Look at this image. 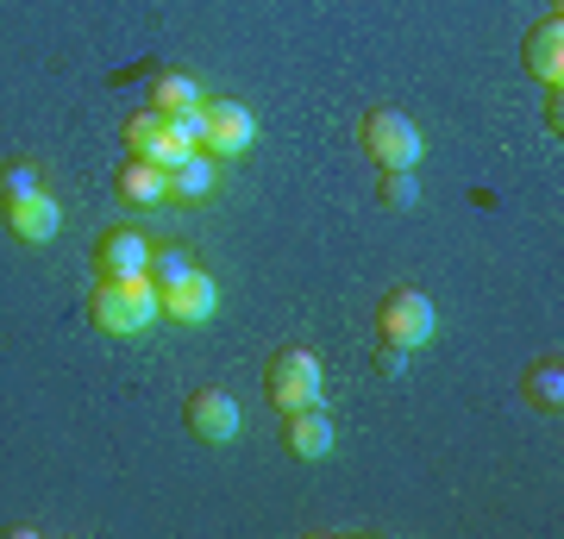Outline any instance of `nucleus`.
<instances>
[{"label": "nucleus", "mask_w": 564, "mask_h": 539, "mask_svg": "<svg viewBox=\"0 0 564 539\" xmlns=\"http://www.w3.org/2000/svg\"><path fill=\"white\" fill-rule=\"evenodd\" d=\"M383 207L389 214L421 207V176H414V170H383Z\"/></svg>", "instance_id": "f3484780"}, {"label": "nucleus", "mask_w": 564, "mask_h": 539, "mask_svg": "<svg viewBox=\"0 0 564 539\" xmlns=\"http://www.w3.org/2000/svg\"><path fill=\"white\" fill-rule=\"evenodd\" d=\"M151 114H202V88L182 69H158L151 76Z\"/></svg>", "instance_id": "2eb2a0df"}, {"label": "nucleus", "mask_w": 564, "mask_h": 539, "mask_svg": "<svg viewBox=\"0 0 564 539\" xmlns=\"http://www.w3.org/2000/svg\"><path fill=\"white\" fill-rule=\"evenodd\" d=\"M263 396L276 401V414H295V408H321L326 396V370L307 345H282L270 370H263Z\"/></svg>", "instance_id": "f03ea898"}, {"label": "nucleus", "mask_w": 564, "mask_h": 539, "mask_svg": "<svg viewBox=\"0 0 564 539\" xmlns=\"http://www.w3.org/2000/svg\"><path fill=\"white\" fill-rule=\"evenodd\" d=\"M95 326L113 339H132L151 320H163V295L151 289V277H126V282H95Z\"/></svg>", "instance_id": "f257e3e1"}, {"label": "nucleus", "mask_w": 564, "mask_h": 539, "mask_svg": "<svg viewBox=\"0 0 564 539\" xmlns=\"http://www.w3.org/2000/svg\"><path fill=\"white\" fill-rule=\"evenodd\" d=\"M433 326H440V314H433V301H426L421 289H389V295L377 301V333H383V345L414 352V345L433 339Z\"/></svg>", "instance_id": "20e7f679"}, {"label": "nucleus", "mask_w": 564, "mask_h": 539, "mask_svg": "<svg viewBox=\"0 0 564 539\" xmlns=\"http://www.w3.org/2000/svg\"><path fill=\"white\" fill-rule=\"evenodd\" d=\"M202 263H195V251L188 245H151V263H144V277H151V289H176L182 277H195Z\"/></svg>", "instance_id": "dca6fc26"}, {"label": "nucleus", "mask_w": 564, "mask_h": 539, "mask_svg": "<svg viewBox=\"0 0 564 539\" xmlns=\"http://www.w3.org/2000/svg\"><path fill=\"white\" fill-rule=\"evenodd\" d=\"M151 263V239L139 226H113L95 239V282H126V277H144Z\"/></svg>", "instance_id": "0eeeda50"}, {"label": "nucleus", "mask_w": 564, "mask_h": 539, "mask_svg": "<svg viewBox=\"0 0 564 539\" xmlns=\"http://www.w3.org/2000/svg\"><path fill=\"white\" fill-rule=\"evenodd\" d=\"M32 188H44L32 163H0V207H7V201H20V195H32Z\"/></svg>", "instance_id": "a211bd4d"}, {"label": "nucleus", "mask_w": 564, "mask_h": 539, "mask_svg": "<svg viewBox=\"0 0 564 539\" xmlns=\"http://www.w3.org/2000/svg\"><path fill=\"white\" fill-rule=\"evenodd\" d=\"M521 396H527V408H540V414H558V408H564V364H558V352H552V358H540L533 370H527Z\"/></svg>", "instance_id": "4468645a"}, {"label": "nucleus", "mask_w": 564, "mask_h": 539, "mask_svg": "<svg viewBox=\"0 0 564 539\" xmlns=\"http://www.w3.org/2000/svg\"><path fill=\"white\" fill-rule=\"evenodd\" d=\"M358 144L383 163V170H421V158H426L421 126L408 120V114H395V107H370L364 126H358Z\"/></svg>", "instance_id": "7ed1b4c3"}, {"label": "nucleus", "mask_w": 564, "mask_h": 539, "mask_svg": "<svg viewBox=\"0 0 564 539\" xmlns=\"http://www.w3.org/2000/svg\"><path fill=\"white\" fill-rule=\"evenodd\" d=\"M258 144V120L245 100H202V151L207 158H245Z\"/></svg>", "instance_id": "39448f33"}, {"label": "nucleus", "mask_w": 564, "mask_h": 539, "mask_svg": "<svg viewBox=\"0 0 564 539\" xmlns=\"http://www.w3.org/2000/svg\"><path fill=\"white\" fill-rule=\"evenodd\" d=\"M182 427H188L202 445H232L239 440V401L207 382V389H195V396L182 401Z\"/></svg>", "instance_id": "423d86ee"}, {"label": "nucleus", "mask_w": 564, "mask_h": 539, "mask_svg": "<svg viewBox=\"0 0 564 539\" xmlns=\"http://www.w3.org/2000/svg\"><path fill=\"white\" fill-rule=\"evenodd\" d=\"M214 182H220V170H214V158H182L176 170H170V201L176 207H202L207 195H214Z\"/></svg>", "instance_id": "ddd939ff"}, {"label": "nucleus", "mask_w": 564, "mask_h": 539, "mask_svg": "<svg viewBox=\"0 0 564 539\" xmlns=\"http://www.w3.org/2000/svg\"><path fill=\"white\" fill-rule=\"evenodd\" d=\"M521 69L540 82L545 95H558V82H564V20H558V13H552V20H540L533 32H527Z\"/></svg>", "instance_id": "1a4fd4ad"}, {"label": "nucleus", "mask_w": 564, "mask_h": 539, "mask_svg": "<svg viewBox=\"0 0 564 539\" xmlns=\"http://www.w3.org/2000/svg\"><path fill=\"white\" fill-rule=\"evenodd\" d=\"M377 377H383V382H402L408 377V352H402V345H383V352H377Z\"/></svg>", "instance_id": "6ab92c4d"}, {"label": "nucleus", "mask_w": 564, "mask_h": 539, "mask_svg": "<svg viewBox=\"0 0 564 539\" xmlns=\"http://www.w3.org/2000/svg\"><path fill=\"white\" fill-rule=\"evenodd\" d=\"M220 314V282L195 270V277H182L176 289H163V320H176V326H207V320Z\"/></svg>", "instance_id": "9b49d317"}, {"label": "nucleus", "mask_w": 564, "mask_h": 539, "mask_svg": "<svg viewBox=\"0 0 564 539\" xmlns=\"http://www.w3.org/2000/svg\"><path fill=\"white\" fill-rule=\"evenodd\" d=\"M113 195H120L132 214H151V207L170 201V170H158V163H144V158H126L120 176H113Z\"/></svg>", "instance_id": "f8f14e48"}, {"label": "nucleus", "mask_w": 564, "mask_h": 539, "mask_svg": "<svg viewBox=\"0 0 564 539\" xmlns=\"http://www.w3.org/2000/svg\"><path fill=\"white\" fill-rule=\"evenodd\" d=\"M333 445H339V433H333V420L321 414V408H295V414H282V452L302 464H321L333 459Z\"/></svg>", "instance_id": "9d476101"}, {"label": "nucleus", "mask_w": 564, "mask_h": 539, "mask_svg": "<svg viewBox=\"0 0 564 539\" xmlns=\"http://www.w3.org/2000/svg\"><path fill=\"white\" fill-rule=\"evenodd\" d=\"M0 214H7V233H13L20 245H51L63 233V207H57V195H51V188H32V195L7 201Z\"/></svg>", "instance_id": "6e6552de"}]
</instances>
